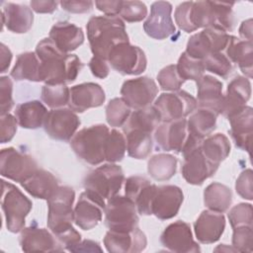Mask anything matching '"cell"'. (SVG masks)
Masks as SVG:
<instances>
[{"mask_svg": "<svg viewBox=\"0 0 253 253\" xmlns=\"http://www.w3.org/2000/svg\"><path fill=\"white\" fill-rule=\"evenodd\" d=\"M233 5L215 1L183 2L175 10V22L186 33L200 28H213L227 33L234 27Z\"/></svg>", "mask_w": 253, "mask_h": 253, "instance_id": "1", "label": "cell"}, {"mask_svg": "<svg viewBox=\"0 0 253 253\" xmlns=\"http://www.w3.org/2000/svg\"><path fill=\"white\" fill-rule=\"evenodd\" d=\"M36 54L41 62V81L47 85L71 83L83 67L77 55L60 51L49 38L42 40L37 44Z\"/></svg>", "mask_w": 253, "mask_h": 253, "instance_id": "2", "label": "cell"}, {"mask_svg": "<svg viewBox=\"0 0 253 253\" xmlns=\"http://www.w3.org/2000/svg\"><path fill=\"white\" fill-rule=\"evenodd\" d=\"M86 29L92 53L94 56L106 60L115 46L123 42H128L126 25L119 16L91 17Z\"/></svg>", "mask_w": 253, "mask_h": 253, "instance_id": "3", "label": "cell"}, {"mask_svg": "<svg viewBox=\"0 0 253 253\" xmlns=\"http://www.w3.org/2000/svg\"><path fill=\"white\" fill-rule=\"evenodd\" d=\"M74 190L68 186H59L47 200V227L59 243L68 241L78 231L72 226L74 221Z\"/></svg>", "mask_w": 253, "mask_h": 253, "instance_id": "4", "label": "cell"}, {"mask_svg": "<svg viewBox=\"0 0 253 253\" xmlns=\"http://www.w3.org/2000/svg\"><path fill=\"white\" fill-rule=\"evenodd\" d=\"M110 129L103 124L84 127L70 139L74 153L91 165H98L105 160V143Z\"/></svg>", "mask_w": 253, "mask_h": 253, "instance_id": "5", "label": "cell"}, {"mask_svg": "<svg viewBox=\"0 0 253 253\" xmlns=\"http://www.w3.org/2000/svg\"><path fill=\"white\" fill-rule=\"evenodd\" d=\"M1 187V207L6 227L10 232H20L24 228L26 216L31 211L33 203L15 185L2 180Z\"/></svg>", "mask_w": 253, "mask_h": 253, "instance_id": "6", "label": "cell"}, {"mask_svg": "<svg viewBox=\"0 0 253 253\" xmlns=\"http://www.w3.org/2000/svg\"><path fill=\"white\" fill-rule=\"evenodd\" d=\"M125 180L121 166L108 163L90 171L83 180L85 191L108 201L118 195Z\"/></svg>", "mask_w": 253, "mask_h": 253, "instance_id": "7", "label": "cell"}, {"mask_svg": "<svg viewBox=\"0 0 253 253\" xmlns=\"http://www.w3.org/2000/svg\"><path fill=\"white\" fill-rule=\"evenodd\" d=\"M104 213L105 224L113 230H131L139 221L134 203L126 196L116 195L108 200Z\"/></svg>", "mask_w": 253, "mask_h": 253, "instance_id": "8", "label": "cell"}, {"mask_svg": "<svg viewBox=\"0 0 253 253\" xmlns=\"http://www.w3.org/2000/svg\"><path fill=\"white\" fill-rule=\"evenodd\" d=\"M197 100L184 90L163 93L153 105L161 122H171L185 119L197 109Z\"/></svg>", "mask_w": 253, "mask_h": 253, "instance_id": "9", "label": "cell"}, {"mask_svg": "<svg viewBox=\"0 0 253 253\" xmlns=\"http://www.w3.org/2000/svg\"><path fill=\"white\" fill-rule=\"evenodd\" d=\"M37 161L14 147L3 148L0 153V173L3 177L23 183L38 170Z\"/></svg>", "mask_w": 253, "mask_h": 253, "instance_id": "10", "label": "cell"}, {"mask_svg": "<svg viewBox=\"0 0 253 253\" xmlns=\"http://www.w3.org/2000/svg\"><path fill=\"white\" fill-rule=\"evenodd\" d=\"M230 35L213 28H206L190 37L186 53L193 58L205 59L211 53L223 52L229 42Z\"/></svg>", "mask_w": 253, "mask_h": 253, "instance_id": "11", "label": "cell"}, {"mask_svg": "<svg viewBox=\"0 0 253 253\" xmlns=\"http://www.w3.org/2000/svg\"><path fill=\"white\" fill-rule=\"evenodd\" d=\"M108 62L122 75H137L146 69L144 51L136 45L123 42L115 46L108 56Z\"/></svg>", "mask_w": 253, "mask_h": 253, "instance_id": "12", "label": "cell"}, {"mask_svg": "<svg viewBox=\"0 0 253 253\" xmlns=\"http://www.w3.org/2000/svg\"><path fill=\"white\" fill-rule=\"evenodd\" d=\"M158 93L154 80L147 76L129 79L124 82L121 94L130 109L139 110L149 107Z\"/></svg>", "mask_w": 253, "mask_h": 253, "instance_id": "13", "label": "cell"}, {"mask_svg": "<svg viewBox=\"0 0 253 253\" xmlns=\"http://www.w3.org/2000/svg\"><path fill=\"white\" fill-rule=\"evenodd\" d=\"M80 126L78 116L71 109H52L46 115L43 128L49 137L67 141L73 137Z\"/></svg>", "mask_w": 253, "mask_h": 253, "instance_id": "14", "label": "cell"}, {"mask_svg": "<svg viewBox=\"0 0 253 253\" xmlns=\"http://www.w3.org/2000/svg\"><path fill=\"white\" fill-rule=\"evenodd\" d=\"M172 5L166 1L152 3L150 15L143 24L144 32L152 39L165 40L175 34L176 28L171 17Z\"/></svg>", "mask_w": 253, "mask_h": 253, "instance_id": "15", "label": "cell"}, {"mask_svg": "<svg viewBox=\"0 0 253 253\" xmlns=\"http://www.w3.org/2000/svg\"><path fill=\"white\" fill-rule=\"evenodd\" d=\"M189 137L187 120L163 122L155 129L154 139L157 147L165 151L182 153Z\"/></svg>", "mask_w": 253, "mask_h": 253, "instance_id": "16", "label": "cell"}, {"mask_svg": "<svg viewBox=\"0 0 253 253\" xmlns=\"http://www.w3.org/2000/svg\"><path fill=\"white\" fill-rule=\"evenodd\" d=\"M162 245L169 251L178 253L200 252L199 244L194 240L190 224L177 220L170 223L160 236Z\"/></svg>", "mask_w": 253, "mask_h": 253, "instance_id": "17", "label": "cell"}, {"mask_svg": "<svg viewBox=\"0 0 253 253\" xmlns=\"http://www.w3.org/2000/svg\"><path fill=\"white\" fill-rule=\"evenodd\" d=\"M104 245L112 253H137L146 248L147 239L138 227L131 230L109 229L104 237Z\"/></svg>", "mask_w": 253, "mask_h": 253, "instance_id": "18", "label": "cell"}, {"mask_svg": "<svg viewBox=\"0 0 253 253\" xmlns=\"http://www.w3.org/2000/svg\"><path fill=\"white\" fill-rule=\"evenodd\" d=\"M106 201L88 191L81 193L74 208V222L83 230L94 228L101 220Z\"/></svg>", "mask_w": 253, "mask_h": 253, "instance_id": "19", "label": "cell"}, {"mask_svg": "<svg viewBox=\"0 0 253 253\" xmlns=\"http://www.w3.org/2000/svg\"><path fill=\"white\" fill-rule=\"evenodd\" d=\"M183 157L181 172L187 183L192 185H202L207 179L214 175L219 166L205 156L201 145Z\"/></svg>", "mask_w": 253, "mask_h": 253, "instance_id": "20", "label": "cell"}, {"mask_svg": "<svg viewBox=\"0 0 253 253\" xmlns=\"http://www.w3.org/2000/svg\"><path fill=\"white\" fill-rule=\"evenodd\" d=\"M182 190L174 185L157 187L151 203V214L159 219H170L174 217L183 203Z\"/></svg>", "mask_w": 253, "mask_h": 253, "instance_id": "21", "label": "cell"}, {"mask_svg": "<svg viewBox=\"0 0 253 253\" xmlns=\"http://www.w3.org/2000/svg\"><path fill=\"white\" fill-rule=\"evenodd\" d=\"M19 242L25 252H60L64 250L52 232L36 225L23 228Z\"/></svg>", "mask_w": 253, "mask_h": 253, "instance_id": "22", "label": "cell"}, {"mask_svg": "<svg viewBox=\"0 0 253 253\" xmlns=\"http://www.w3.org/2000/svg\"><path fill=\"white\" fill-rule=\"evenodd\" d=\"M157 186L141 176H130L126 180L125 195L131 200L142 215L151 214V203Z\"/></svg>", "mask_w": 253, "mask_h": 253, "instance_id": "23", "label": "cell"}, {"mask_svg": "<svg viewBox=\"0 0 253 253\" xmlns=\"http://www.w3.org/2000/svg\"><path fill=\"white\" fill-rule=\"evenodd\" d=\"M106 96L103 88L93 82L82 83L70 88L69 109L77 113H83L90 108L103 105Z\"/></svg>", "mask_w": 253, "mask_h": 253, "instance_id": "24", "label": "cell"}, {"mask_svg": "<svg viewBox=\"0 0 253 253\" xmlns=\"http://www.w3.org/2000/svg\"><path fill=\"white\" fill-rule=\"evenodd\" d=\"M198 106L214 112L216 115L222 113L223 97L222 83L211 75H203L197 81Z\"/></svg>", "mask_w": 253, "mask_h": 253, "instance_id": "25", "label": "cell"}, {"mask_svg": "<svg viewBox=\"0 0 253 253\" xmlns=\"http://www.w3.org/2000/svg\"><path fill=\"white\" fill-rule=\"evenodd\" d=\"M225 228V218L220 212L204 211L194 223L197 239L204 244L216 242Z\"/></svg>", "mask_w": 253, "mask_h": 253, "instance_id": "26", "label": "cell"}, {"mask_svg": "<svg viewBox=\"0 0 253 253\" xmlns=\"http://www.w3.org/2000/svg\"><path fill=\"white\" fill-rule=\"evenodd\" d=\"M230 124L229 133L235 145L250 152L252 128H253V110L249 106H245L228 118Z\"/></svg>", "mask_w": 253, "mask_h": 253, "instance_id": "27", "label": "cell"}, {"mask_svg": "<svg viewBox=\"0 0 253 253\" xmlns=\"http://www.w3.org/2000/svg\"><path fill=\"white\" fill-rule=\"evenodd\" d=\"M251 96V84L248 78L236 76L227 86L226 94L223 97L222 113L225 118H229L246 106Z\"/></svg>", "mask_w": 253, "mask_h": 253, "instance_id": "28", "label": "cell"}, {"mask_svg": "<svg viewBox=\"0 0 253 253\" xmlns=\"http://www.w3.org/2000/svg\"><path fill=\"white\" fill-rule=\"evenodd\" d=\"M49 39L54 42L57 48L68 53L79 47L84 42V33L82 29L73 23L61 21L55 23L49 31Z\"/></svg>", "mask_w": 253, "mask_h": 253, "instance_id": "29", "label": "cell"}, {"mask_svg": "<svg viewBox=\"0 0 253 253\" xmlns=\"http://www.w3.org/2000/svg\"><path fill=\"white\" fill-rule=\"evenodd\" d=\"M2 24L16 34H24L30 31L34 23L32 9L27 5L5 3L2 10Z\"/></svg>", "mask_w": 253, "mask_h": 253, "instance_id": "30", "label": "cell"}, {"mask_svg": "<svg viewBox=\"0 0 253 253\" xmlns=\"http://www.w3.org/2000/svg\"><path fill=\"white\" fill-rule=\"evenodd\" d=\"M225 54L232 63H236L240 70L248 78L252 77L253 71V44L252 42L239 40L230 35L225 48Z\"/></svg>", "mask_w": 253, "mask_h": 253, "instance_id": "31", "label": "cell"}, {"mask_svg": "<svg viewBox=\"0 0 253 253\" xmlns=\"http://www.w3.org/2000/svg\"><path fill=\"white\" fill-rule=\"evenodd\" d=\"M23 188L34 198L48 200L56 191L58 180L44 169H38L30 178L21 183Z\"/></svg>", "mask_w": 253, "mask_h": 253, "instance_id": "32", "label": "cell"}, {"mask_svg": "<svg viewBox=\"0 0 253 253\" xmlns=\"http://www.w3.org/2000/svg\"><path fill=\"white\" fill-rule=\"evenodd\" d=\"M47 110L45 106L38 101H28L17 106L15 111V118L17 123L23 128L36 129L43 126Z\"/></svg>", "mask_w": 253, "mask_h": 253, "instance_id": "33", "label": "cell"}, {"mask_svg": "<svg viewBox=\"0 0 253 253\" xmlns=\"http://www.w3.org/2000/svg\"><path fill=\"white\" fill-rule=\"evenodd\" d=\"M40 59L36 52L27 51L18 55L16 63L11 70V76L17 80L40 82Z\"/></svg>", "mask_w": 253, "mask_h": 253, "instance_id": "34", "label": "cell"}, {"mask_svg": "<svg viewBox=\"0 0 253 253\" xmlns=\"http://www.w3.org/2000/svg\"><path fill=\"white\" fill-rule=\"evenodd\" d=\"M160 122V117L155 108L149 106L143 109L134 110V112L129 115L123 129L125 132L137 129L151 133L159 126Z\"/></svg>", "mask_w": 253, "mask_h": 253, "instance_id": "35", "label": "cell"}, {"mask_svg": "<svg viewBox=\"0 0 253 253\" xmlns=\"http://www.w3.org/2000/svg\"><path fill=\"white\" fill-rule=\"evenodd\" d=\"M231 202V190L221 183L213 182L205 189L204 203L210 211L222 213L228 210Z\"/></svg>", "mask_w": 253, "mask_h": 253, "instance_id": "36", "label": "cell"}, {"mask_svg": "<svg viewBox=\"0 0 253 253\" xmlns=\"http://www.w3.org/2000/svg\"><path fill=\"white\" fill-rule=\"evenodd\" d=\"M216 117L214 112L200 108L187 120L189 132L200 139L208 137L216 127Z\"/></svg>", "mask_w": 253, "mask_h": 253, "instance_id": "37", "label": "cell"}, {"mask_svg": "<svg viewBox=\"0 0 253 253\" xmlns=\"http://www.w3.org/2000/svg\"><path fill=\"white\" fill-rule=\"evenodd\" d=\"M201 149L209 160L219 165L230 152V142L223 133H215L203 139Z\"/></svg>", "mask_w": 253, "mask_h": 253, "instance_id": "38", "label": "cell"}, {"mask_svg": "<svg viewBox=\"0 0 253 253\" xmlns=\"http://www.w3.org/2000/svg\"><path fill=\"white\" fill-rule=\"evenodd\" d=\"M127 154L135 159H144L152 151L153 141L151 133L142 130H129L125 132Z\"/></svg>", "mask_w": 253, "mask_h": 253, "instance_id": "39", "label": "cell"}, {"mask_svg": "<svg viewBox=\"0 0 253 253\" xmlns=\"http://www.w3.org/2000/svg\"><path fill=\"white\" fill-rule=\"evenodd\" d=\"M176 169V157L167 153L155 154L147 163V171L156 181H166L171 179L175 175Z\"/></svg>", "mask_w": 253, "mask_h": 253, "instance_id": "40", "label": "cell"}, {"mask_svg": "<svg viewBox=\"0 0 253 253\" xmlns=\"http://www.w3.org/2000/svg\"><path fill=\"white\" fill-rule=\"evenodd\" d=\"M126 151V136L117 129L110 130L105 143V160L110 163L121 161Z\"/></svg>", "mask_w": 253, "mask_h": 253, "instance_id": "41", "label": "cell"}, {"mask_svg": "<svg viewBox=\"0 0 253 253\" xmlns=\"http://www.w3.org/2000/svg\"><path fill=\"white\" fill-rule=\"evenodd\" d=\"M70 89L64 85H43L42 88V100L51 109L62 108L69 103Z\"/></svg>", "mask_w": 253, "mask_h": 253, "instance_id": "42", "label": "cell"}, {"mask_svg": "<svg viewBox=\"0 0 253 253\" xmlns=\"http://www.w3.org/2000/svg\"><path fill=\"white\" fill-rule=\"evenodd\" d=\"M176 68L178 74L184 81H198L203 76L204 71L206 70L203 60L193 58L186 52H183L180 55L178 63L176 64Z\"/></svg>", "mask_w": 253, "mask_h": 253, "instance_id": "43", "label": "cell"}, {"mask_svg": "<svg viewBox=\"0 0 253 253\" xmlns=\"http://www.w3.org/2000/svg\"><path fill=\"white\" fill-rule=\"evenodd\" d=\"M130 114V107L123 98L112 99L106 107V120L114 127L124 126Z\"/></svg>", "mask_w": 253, "mask_h": 253, "instance_id": "44", "label": "cell"}, {"mask_svg": "<svg viewBox=\"0 0 253 253\" xmlns=\"http://www.w3.org/2000/svg\"><path fill=\"white\" fill-rule=\"evenodd\" d=\"M205 69L226 79L233 71V63L223 52L211 53L203 59Z\"/></svg>", "mask_w": 253, "mask_h": 253, "instance_id": "45", "label": "cell"}, {"mask_svg": "<svg viewBox=\"0 0 253 253\" xmlns=\"http://www.w3.org/2000/svg\"><path fill=\"white\" fill-rule=\"evenodd\" d=\"M119 16L127 23L140 22L147 16V7L140 1H123Z\"/></svg>", "mask_w": 253, "mask_h": 253, "instance_id": "46", "label": "cell"}, {"mask_svg": "<svg viewBox=\"0 0 253 253\" xmlns=\"http://www.w3.org/2000/svg\"><path fill=\"white\" fill-rule=\"evenodd\" d=\"M157 80L160 87L166 91H178L185 82L177 72L176 65L171 64L160 70L157 74Z\"/></svg>", "mask_w": 253, "mask_h": 253, "instance_id": "47", "label": "cell"}, {"mask_svg": "<svg viewBox=\"0 0 253 253\" xmlns=\"http://www.w3.org/2000/svg\"><path fill=\"white\" fill-rule=\"evenodd\" d=\"M228 219L232 228L241 225L252 226V206L245 203L234 206L228 212Z\"/></svg>", "mask_w": 253, "mask_h": 253, "instance_id": "48", "label": "cell"}, {"mask_svg": "<svg viewBox=\"0 0 253 253\" xmlns=\"http://www.w3.org/2000/svg\"><path fill=\"white\" fill-rule=\"evenodd\" d=\"M252 226L241 225L233 228L232 246L238 252L252 251Z\"/></svg>", "mask_w": 253, "mask_h": 253, "instance_id": "49", "label": "cell"}, {"mask_svg": "<svg viewBox=\"0 0 253 253\" xmlns=\"http://www.w3.org/2000/svg\"><path fill=\"white\" fill-rule=\"evenodd\" d=\"M0 105L1 116L9 114L14 106L13 101V82L8 76L0 78Z\"/></svg>", "mask_w": 253, "mask_h": 253, "instance_id": "50", "label": "cell"}, {"mask_svg": "<svg viewBox=\"0 0 253 253\" xmlns=\"http://www.w3.org/2000/svg\"><path fill=\"white\" fill-rule=\"evenodd\" d=\"M235 190L241 198L248 201L253 199V172L251 169L240 173L235 183Z\"/></svg>", "mask_w": 253, "mask_h": 253, "instance_id": "51", "label": "cell"}, {"mask_svg": "<svg viewBox=\"0 0 253 253\" xmlns=\"http://www.w3.org/2000/svg\"><path fill=\"white\" fill-rule=\"evenodd\" d=\"M17 120L11 114L1 116V126H0V141L6 143L10 141L17 131Z\"/></svg>", "mask_w": 253, "mask_h": 253, "instance_id": "52", "label": "cell"}, {"mask_svg": "<svg viewBox=\"0 0 253 253\" xmlns=\"http://www.w3.org/2000/svg\"><path fill=\"white\" fill-rule=\"evenodd\" d=\"M61 8L69 13L82 14L87 13L92 10L94 3L92 1H81V0H71V1H60Z\"/></svg>", "mask_w": 253, "mask_h": 253, "instance_id": "53", "label": "cell"}, {"mask_svg": "<svg viewBox=\"0 0 253 253\" xmlns=\"http://www.w3.org/2000/svg\"><path fill=\"white\" fill-rule=\"evenodd\" d=\"M89 68L95 77L101 79L106 78L110 73V66L108 64V60L97 56H93L90 59Z\"/></svg>", "mask_w": 253, "mask_h": 253, "instance_id": "54", "label": "cell"}, {"mask_svg": "<svg viewBox=\"0 0 253 253\" xmlns=\"http://www.w3.org/2000/svg\"><path fill=\"white\" fill-rule=\"evenodd\" d=\"M123 1H96L97 9L107 16H119Z\"/></svg>", "mask_w": 253, "mask_h": 253, "instance_id": "55", "label": "cell"}, {"mask_svg": "<svg viewBox=\"0 0 253 253\" xmlns=\"http://www.w3.org/2000/svg\"><path fill=\"white\" fill-rule=\"evenodd\" d=\"M68 251L70 252H102L100 244L96 241L85 239L79 241L77 244L71 246Z\"/></svg>", "mask_w": 253, "mask_h": 253, "instance_id": "56", "label": "cell"}, {"mask_svg": "<svg viewBox=\"0 0 253 253\" xmlns=\"http://www.w3.org/2000/svg\"><path fill=\"white\" fill-rule=\"evenodd\" d=\"M30 5L32 10L37 13L50 14L56 10L58 2L56 1H31Z\"/></svg>", "mask_w": 253, "mask_h": 253, "instance_id": "57", "label": "cell"}, {"mask_svg": "<svg viewBox=\"0 0 253 253\" xmlns=\"http://www.w3.org/2000/svg\"><path fill=\"white\" fill-rule=\"evenodd\" d=\"M0 53H1V69L0 72L4 73L6 72V70L9 68L11 60H12V52L9 49V47H7L4 43L0 44Z\"/></svg>", "mask_w": 253, "mask_h": 253, "instance_id": "58", "label": "cell"}, {"mask_svg": "<svg viewBox=\"0 0 253 253\" xmlns=\"http://www.w3.org/2000/svg\"><path fill=\"white\" fill-rule=\"evenodd\" d=\"M239 35L243 41L252 42V20L248 19L241 23L239 27Z\"/></svg>", "mask_w": 253, "mask_h": 253, "instance_id": "59", "label": "cell"}]
</instances>
